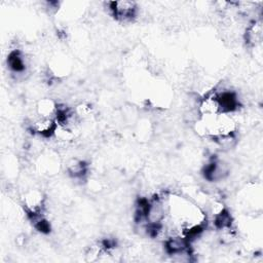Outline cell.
Returning a JSON list of instances; mask_svg holds the SVG:
<instances>
[{"label":"cell","mask_w":263,"mask_h":263,"mask_svg":"<svg viewBox=\"0 0 263 263\" xmlns=\"http://www.w3.org/2000/svg\"><path fill=\"white\" fill-rule=\"evenodd\" d=\"M57 127L58 123L54 118H45L35 115V117L29 122V129L34 135L40 136L42 138L53 137Z\"/></svg>","instance_id":"3957f363"},{"label":"cell","mask_w":263,"mask_h":263,"mask_svg":"<svg viewBox=\"0 0 263 263\" xmlns=\"http://www.w3.org/2000/svg\"><path fill=\"white\" fill-rule=\"evenodd\" d=\"M108 7L112 15L121 22L132 21L138 12V4L129 0L112 1L108 3Z\"/></svg>","instance_id":"7a4b0ae2"},{"label":"cell","mask_w":263,"mask_h":263,"mask_svg":"<svg viewBox=\"0 0 263 263\" xmlns=\"http://www.w3.org/2000/svg\"><path fill=\"white\" fill-rule=\"evenodd\" d=\"M68 174L75 179L83 178L87 173V164L79 159H72L67 165Z\"/></svg>","instance_id":"8992f818"},{"label":"cell","mask_w":263,"mask_h":263,"mask_svg":"<svg viewBox=\"0 0 263 263\" xmlns=\"http://www.w3.org/2000/svg\"><path fill=\"white\" fill-rule=\"evenodd\" d=\"M196 111L200 117L215 116L222 113L216 89L210 90L203 97L198 99L196 104Z\"/></svg>","instance_id":"6da1fadb"},{"label":"cell","mask_w":263,"mask_h":263,"mask_svg":"<svg viewBox=\"0 0 263 263\" xmlns=\"http://www.w3.org/2000/svg\"><path fill=\"white\" fill-rule=\"evenodd\" d=\"M59 103H57L53 99L43 98L40 99L35 106V114L40 117L45 118H54L58 113Z\"/></svg>","instance_id":"277c9868"},{"label":"cell","mask_w":263,"mask_h":263,"mask_svg":"<svg viewBox=\"0 0 263 263\" xmlns=\"http://www.w3.org/2000/svg\"><path fill=\"white\" fill-rule=\"evenodd\" d=\"M7 64L11 71L15 73H24L26 71V61L23 53L20 50H13L9 53L7 58Z\"/></svg>","instance_id":"5b68a950"}]
</instances>
